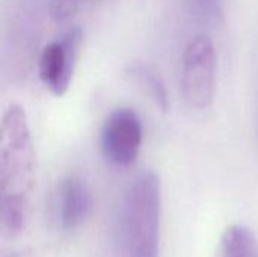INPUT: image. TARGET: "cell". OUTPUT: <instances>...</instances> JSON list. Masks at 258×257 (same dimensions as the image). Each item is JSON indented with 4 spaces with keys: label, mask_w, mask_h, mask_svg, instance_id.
Returning <instances> with one entry per match:
<instances>
[{
    "label": "cell",
    "mask_w": 258,
    "mask_h": 257,
    "mask_svg": "<svg viewBox=\"0 0 258 257\" xmlns=\"http://www.w3.org/2000/svg\"><path fill=\"white\" fill-rule=\"evenodd\" d=\"M160 212V179L153 170H144L130 183L121 204L118 244L122 256H159Z\"/></svg>",
    "instance_id": "cell-1"
},
{
    "label": "cell",
    "mask_w": 258,
    "mask_h": 257,
    "mask_svg": "<svg viewBox=\"0 0 258 257\" xmlns=\"http://www.w3.org/2000/svg\"><path fill=\"white\" fill-rule=\"evenodd\" d=\"M35 180V150L24 109L11 105L0 120V198L27 204Z\"/></svg>",
    "instance_id": "cell-2"
},
{
    "label": "cell",
    "mask_w": 258,
    "mask_h": 257,
    "mask_svg": "<svg viewBox=\"0 0 258 257\" xmlns=\"http://www.w3.org/2000/svg\"><path fill=\"white\" fill-rule=\"evenodd\" d=\"M218 55L207 35L195 36L186 47L181 68V92L189 108L204 111L210 108L216 92Z\"/></svg>",
    "instance_id": "cell-3"
},
{
    "label": "cell",
    "mask_w": 258,
    "mask_h": 257,
    "mask_svg": "<svg viewBox=\"0 0 258 257\" xmlns=\"http://www.w3.org/2000/svg\"><path fill=\"white\" fill-rule=\"evenodd\" d=\"M82 39V29L74 26L59 39L47 44L41 53L39 77L54 97H62L70 88Z\"/></svg>",
    "instance_id": "cell-4"
},
{
    "label": "cell",
    "mask_w": 258,
    "mask_h": 257,
    "mask_svg": "<svg viewBox=\"0 0 258 257\" xmlns=\"http://www.w3.org/2000/svg\"><path fill=\"white\" fill-rule=\"evenodd\" d=\"M142 121L133 109L113 111L101 130V148L104 156L118 167L132 165L142 145Z\"/></svg>",
    "instance_id": "cell-5"
},
{
    "label": "cell",
    "mask_w": 258,
    "mask_h": 257,
    "mask_svg": "<svg viewBox=\"0 0 258 257\" xmlns=\"http://www.w3.org/2000/svg\"><path fill=\"white\" fill-rule=\"evenodd\" d=\"M92 211V195L86 182L77 176L65 179L57 195V218L65 230L80 227Z\"/></svg>",
    "instance_id": "cell-6"
},
{
    "label": "cell",
    "mask_w": 258,
    "mask_h": 257,
    "mask_svg": "<svg viewBox=\"0 0 258 257\" xmlns=\"http://www.w3.org/2000/svg\"><path fill=\"white\" fill-rule=\"evenodd\" d=\"M125 76L133 80L136 85H139L144 92L156 103V106L162 112H168L171 108L169 101V94L166 89V85L160 76V73L148 64H132L125 70Z\"/></svg>",
    "instance_id": "cell-7"
},
{
    "label": "cell",
    "mask_w": 258,
    "mask_h": 257,
    "mask_svg": "<svg viewBox=\"0 0 258 257\" xmlns=\"http://www.w3.org/2000/svg\"><path fill=\"white\" fill-rule=\"evenodd\" d=\"M213 257H258L257 238L245 226H231L222 233Z\"/></svg>",
    "instance_id": "cell-8"
},
{
    "label": "cell",
    "mask_w": 258,
    "mask_h": 257,
    "mask_svg": "<svg viewBox=\"0 0 258 257\" xmlns=\"http://www.w3.org/2000/svg\"><path fill=\"white\" fill-rule=\"evenodd\" d=\"M82 0H51L50 12L51 17L57 21H65L79 9Z\"/></svg>",
    "instance_id": "cell-9"
},
{
    "label": "cell",
    "mask_w": 258,
    "mask_h": 257,
    "mask_svg": "<svg viewBox=\"0 0 258 257\" xmlns=\"http://www.w3.org/2000/svg\"><path fill=\"white\" fill-rule=\"evenodd\" d=\"M201 17L210 23H219L222 18V0H195Z\"/></svg>",
    "instance_id": "cell-10"
}]
</instances>
